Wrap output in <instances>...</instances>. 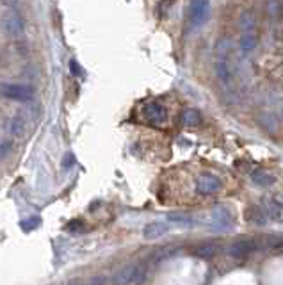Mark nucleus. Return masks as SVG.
Segmentation results:
<instances>
[{"label": "nucleus", "mask_w": 283, "mask_h": 285, "mask_svg": "<svg viewBox=\"0 0 283 285\" xmlns=\"http://www.w3.org/2000/svg\"><path fill=\"white\" fill-rule=\"evenodd\" d=\"M144 280V268L139 264H130L125 268L118 269L114 275V283L116 285H141Z\"/></svg>", "instance_id": "obj_1"}, {"label": "nucleus", "mask_w": 283, "mask_h": 285, "mask_svg": "<svg viewBox=\"0 0 283 285\" xmlns=\"http://www.w3.org/2000/svg\"><path fill=\"white\" fill-rule=\"evenodd\" d=\"M0 95L7 100H14V102H31L34 98L32 88L24 84H9V82L0 84Z\"/></svg>", "instance_id": "obj_2"}, {"label": "nucleus", "mask_w": 283, "mask_h": 285, "mask_svg": "<svg viewBox=\"0 0 283 285\" xmlns=\"http://www.w3.org/2000/svg\"><path fill=\"white\" fill-rule=\"evenodd\" d=\"M210 16V4L207 0H194L189 4V27L192 31L200 29Z\"/></svg>", "instance_id": "obj_3"}, {"label": "nucleus", "mask_w": 283, "mask_h": 285, "mask_svg": "<svg viewBox=\"0 0 283 285\" xmlns=\"http://www.w3.org/2000/svg\"><path fill=\"white\" fill-rule=\"evenodd\" d=\"M0 24L2 29L9 36H20L25 31V22L21 18V14L16 9H6L0 16Z\"/></svg>", "instance_id": "obj_4"}, {"label": "nucleus", "mask_w": 283, "mask_h": 285, "mask_svg": "<svg viewBox=\"0 0 283 285\" xmlns=\"http://www.w3.org/2000/svg\"><path fill=\"white\" fill-rule=\"evenodd\" d=\"M210 227L214 232H226L232 228V217H230V212L223 207L214 209L212 212V219H210Z\"/></svg>", "instance_id": "obj_5"}, {"label": "nucleus", "mask_w": 283, "mask_h": 285, "mask_svg": "<svg viewBox=\"0 0 283 285\" xmlns=\"http://www.w3.org/2000/svg\"><path fill=\"white\" fill-rule=\"evenodd\" d=\"M256 248H258V245L255 241H251V239H241V241H235L230 246L228 255L233 258H244L248 255H251Z\"/></svg>", "instance_id": "obj_6"}, {"label": "nucleus", "mask_w": 283, "mask_h": 285, "mask_svg": "<svg viewBox=\"0 0 283 285\" xmlns=\"http://www.w3.org/2000/svg\"><path fill=\"white\" fill-rule=\"evenodd\" d=\"M144 118H146L150 123H154V125H162V123H166V119H167L166 107L161 106V104H157V102L148 104V106L144 107Z\"/></svg>", "instance_id": "obj_7"}, {"label": "nucleus", "mask_w": 283, "mask_h": 285, "mask_svg": "<svg viewBox=\"0 0 283 285\" xmlns=\"http://www.w3.org/2000/svg\"><path fill=\"white\" fill-rule=\"evenodd\" d=\"M196 189H198L200 194H214L215 191L221 189V180L214 177V175L205 173L196 182Z\"/></svg>", "instance_id": "obj_8"}, {"label": "nucleus", "mask_w": 283, "mask_h": 285, "mask_svg": "<svg viewBox=\"0 0 283 285\" xmlns=\"http://www.w3.org/2000/svg\"><path fill=\"white\" fill-rule=\"evenodd\" d=\"M167 230H169V227H167L166 223H159V221H155V223H150L144 227L143 237L144 239H159V237H162L164 234H167Z\"/></svg>", "instance_id": "obj_9"}, {"label": "nucleus", "mask_w": 283, "mask_h": 285, "mask_svg": "<svg viewBox=\"0 0 283 285\" xmlns=\"http://www.w3.org/2000/svg\"><path fill=\"white\" fill-rule=\"evenodd\" d=\"M215 75L223 84H232V70L226 59H215Z\"/></svg>", "instance_id": "obj_10"}, {"label": "nucleus", "mask_w": 283, "mask_h": 285, "mask_svg": "<svg viewBox=\"0 0 283 285\" xmlns=\"http://www.w3.org/2000/svg\"><path fill=\"white\" fill-rule=\"evenodd\" d=\"M251 180H253V184H255V186H258V187H271L274 184V177H273V175L266 173V171H262V170L253 171V173H251Z\"/></svg>", "instance_id": "obj_11"}, {"label": "nucleus", "mask_w": 283, "mask_h": 285, "mask_svg": "<svg viewBox=\"0 0 283 285\" xmlns=\"http://www.w3.org/2000/svg\"><path fill=\"white\" fill-rule=\"evenodd\" d=\"M232 52V41L223 37L215 43V59H226V55Z\"/></svg>", "instance_id": "obj_12"}, {"label": "nucleus", "mask_w": 283, "mask_h": 285, "mask_svg": "<svg viewBox=\"0 0 283 285\" xmlns=\"http://www.w3.org/2000/svg\"><path fill=\"white\" fill-rule=\"evenodd\" d=\"M200 121H202L200 112L194 111V109H187V111L184 112V116H182V123H184V127H198Z\"/></svg>", "instance_id": "obj_13"}, {"label": "nucleus", "mask_w": 283, "mask_h": 285, "mask_svg": "<svg viewBox=\"0 0 283 285\" xmlns=\"http://www.w3.org/2000/svg\"><path fill=\"white\" fill-rule=\"evenodd\" d=\"M215 253H217V246H214V245H202V246H198V248H194V255L198 258H203V260L212 258Z\"/></svg>", "instance_id": "obj_14"}, {"label": "nucleus", "mask_w": 283, "mask_h": 285, "mask_svg": "<svg viewBox=\"0 0 283 285\" xmlns=\"http://www.w3.org/2000/svg\"><path fill=\"white\" fill-rule=\"evenodd\" d=\"M256 47V34L255 32H243V37H241V48L244 52H249Z\"/></svg>", "instance_id": "obj_15"}, {"label": "nucleus", "mask_w": 283, "mask_h": 285, "mask_svg": "<svg viewBox=\"0 0 283 285\" xmlns=\"http://www.w3.org/2000/svg\"><path fill=\"white\" fill-rule=\"evenodd\" d=\"M167 219L173 221V223H180V225H194V219H192L187 212H173L167 216Z\"/></svg>", "instance_id": "obj_16"}, {"label": "nucleus", "mask_w": 283, "mask_h": 285, "mask_svg": "<svg viewBox=\"0 0 283 285\" xmlns=\"http://www.w3.org/2000/svg\"><path fill=\"white\" fill-rule=\"evenodd\" d=\"M255 18L251 16L249 13H244L243 16H241V27H243V32H255Z\"/></svg>", "instance_id": "obj_17"}, {"label": "nucleus", "mask_w": 283, "mask_h": 285, "mask_svg": "<svg viewBox=\"0 0 283 285\" xmlns=\"http://www.w3.org/2000/svg\"><path fill=\"white\" fill-rule=\"evenodd\" d=\"M266 205H267V214L273 216L274 219H280L281 217V205L278 203L276 200H267Z\"/></svg>", "instance_id": "obj_18"}, {"label": "nucleus", "mask_w": 283, "mask_h": 285, "mask_svg": "<svg viewBox=\"0 0 283 285\" xmlns=\"http://www.w3.org/2000/svg\"><path fill=\"white\" fill-rule=\"evenodd\" d=\"M249 219H251L255 225H264V223H266V216H264V212L262 211H256V209H253L251 217H249Z\"/></svg>", "instance_id": "obj_19"}, {"label": "nucleus", "mask_w": 283, "mask_h": 285, "mask_svg": "<svg viewBox=\"0 0 283 285\" xmlns=\"http://www.w3.org/2000/svg\"><path fill=\"white\" fill-rule=\"evenodd\" d=\"M11 150H13V141H2L0 142V159H4L6 155H9Z\"/></svg>", "instance_id": "obj_20"}, {"label": "nucleus", "mask_w": 283, "mask_h": 285, "mask_svg": "<svg viewBox=\"0 0 283 285\" xmlns=\"http://www.w3.org/2000/svg\"><path fill=\"white\" fill-rule=\"evenodd\" d=\"M34 225H39V219L38 217H34V219H31L29 223H24V230H32V228H36Z\"/></svg>", "instance_id": "obj_21"}]
</instances>
